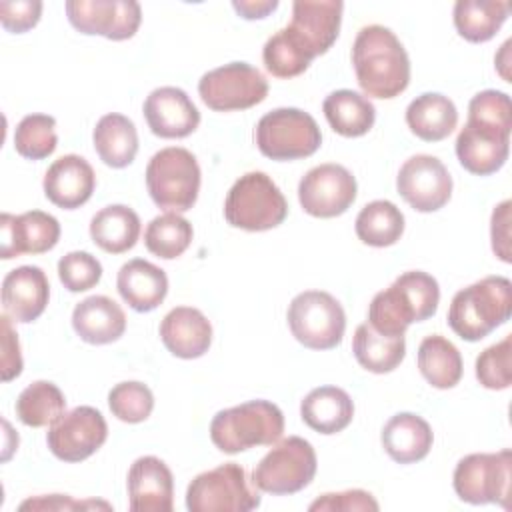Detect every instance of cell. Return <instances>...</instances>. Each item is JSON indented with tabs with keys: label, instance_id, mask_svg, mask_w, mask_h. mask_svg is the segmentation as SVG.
<instances>
[{
	"label": "cell",
	"instance_id": "1",
	"mask_svg": "<svg viewBox=\"0 0 512 512\" xmlns=\"http://www.w3.org/2000/svg\"><path fill=\"white\" fill-rule=\"evenodd\" d=\"M512 104L500 90H482L468 104V120L456 138V156L464 170L488 176L500 170L510 152Z\"/></svg>",
	"mask_w": 512,
	"mask_h": 512
},
{
	"label": "cell",
	"instance_id": "2",
	"mask_svg": "<svg viewBox=\"0 0 512 512\" xmlns=\"http://www.w3.org/2000/svg\"><path fill=\"white\" fill-rule=\"evenodd\" d=\"M352 64L366 96L388 100L408 88L410 58L398 36L386 26L360 28L352 44Z\"/></svg>",
	"mask_w": 512,
	"mask_h": 512
},
{
	"label": "cell",
	"instance_id": "3",
	"mask_svg": "<svg viewBox=\"0 0 512 512\" xmlns=\"http://www.w3.org/2000/svg\"><path fill=\"white\" fill-rule=\"evenodd\" d=\"M440 288L434 276L422 270L400 274L386 290L378 292L368 308V324L384 336H404L412 322L436 314Z\"/></svg>",
	"mask_w": 512,
	"mask_h": 512
},
{
	"label": "cell",
	"instance_id": "4",
	"mask_svg": "<svg viewBox=\"0 0 512 512\" xmlns=\"http://www.w3.org/2000/svg\"><path fill=\"white\" fill-rule=\"evenodd\" d=\"M512 284L506 276H486L458 290L448 308V326L466 342H478L508 322Z\"/></svg>",
	"mask_w": 512,
	"mask_h": 512
},
{
	"label": "cell",
	"instance_id": "5",
	"mask_svg": "<svg viewBox=\"0 0 512 512\" xmlns=\"http://www.w3.org/2000/svg\"><path fill=\"white\" fill-rule=\"evenodd\" d=\"M284 432L282 410L268 400H250L220 410L210 422V438L224 454H238L254 446H270Z\"/></svg>",
	"mask_w": 512,
	"mask_h": 512
},
{
	"label": "cell",
	"instance_id": "6",
	"mask_svg": "<svg viewBox=\"0 0 512 512\" xmlns=\"http://www.w3.org/2000/svg\"><path fill=\"white\" fill-rule=\"evenodd\" d=\"M288 202L276 182L264 172H246L226 194L224 218L230 226L264 232L284 222Z\"/></svg>",
	"mask_w": 512,
	"mask_h": 512
},
{
	"label": "cell",
	"instance_id": "7",
	"mask_svg": "<svg viewBox=\"0 0 512 512\" xmlns=\"http://www.w3.org/2000/svg\"><path fill=\"white\" fill-rule=\"evenodd\" d=\"M146 188L158 208L168 212L190 210L200 192V166L196 156L178 146L162 148L146 166Z\"/></svg>",
	"mask_w": 512,
	"mask_h": 512
},
{
	"label": "cell",
	"instance_id": "8",
	"mask_svg": "<svg viewBox=\"0 0 512 512\" xmlns=\"http://www.w3.org/2000/svg\"><path fill=\"white\" fill-rule=\"evenodd\" d=\"M258 506L260 494L252 488L246 470L236 462L198 474L186 490V508L190 512H248Z\"/></svg>",
	"mask_w": 512,
	"mask_h": 512
},
{
	"label": "cell",
	"instance_id": "9",
	"mask_svg": "<svg viewBox=\"0 0 512 512\" xmlns=\"http://www.w3.org/2000/svg\"><path fill=\"white\" fill-rule=\"evenodd\" d=\"M258 150L272 160H298L312 156L322 134L316 120L300 108H276L256 124Z\"/></svg>",
	"mask_w": 512,
	"mask_h": 512
},
{
	"label": "cell",
	"instance_id": "10",
	"mask_svg": "<svg viewBox=\"0 0 512 512\" xmlns=\"http://www.w3.org/2000/svg\"><path fill=\"white\" fill-rule=\"evenodd\" d=\"M292 336L310 350H330L342 342L346 314L340 302L324 290H306L288 306Z\"/></svg>",
	"mask_w": 512,
	"mask_h": 512
},
{
	"label": "cell",
	"instance_id": "11",
	"mask_svg": "<svg viewBox=\"0 0 512 512\" xmlns=\"http://www.w3.org/2000/svg\"><path fill=\"white\" fill-rule=\"evenodd\" d=\"M316 452L300 436L280 440L254 468L252 484L268 494L284 496L306 488L316 476Z\"/></svg>",
	"mask_w": 512,
	"mask_h": 512
},
{
	"label": "cell",
	"instance_id": "12",
	"mask_svg": "<svg viewBox=\"0 0 512 512\" xmlns=\"http://www.w3.org/2000/svg\"><path fill=\"white\" fill-rule=\"evenodd\" d=\"M512 452H480L464 456L452 476L454 492L468 504H500L510 508Z\"/></svg>",
	"mask_w": 512,
	"mask_h": 512
},
{
	"label": "cell",
	"instance_id": "13",
	"mask_svg": "<svg viewBox=\"0 0 512 512\" xmlns=\"http://www.w3.org/2000/svg\"><path fill=\"white\" fill-rule=\"evenodd\" d=\"M198 94L210 110H246L268 96V82L248 62H230L206 72L198 82Z\"/></svg>",
	"mask_w": 512,
	"mask_h": 512
},
{
	"label": "cell",
	"instance_id": "14",
	"mask_svg": "<svg viewBox=\"0 0 512 512\" xmlns=\"http://www.w3.org/2000/svg\"><path fill=\"white\" fill-rule=\"evenodd\" d=\"M356 178L342 164H320L308 170L298 184V200L314 218L344 214L356 200Z\"/></svg>",
	"mask_w": 512,
	"mask_h": 512
},
{
	"label": "cell",
	"instance_id": "15",
	"mask_svg": "<svg viewBox=\"0 0 512 512\" xmlns=\"http://www.w3.org/2000/svg\"><path fill=\"white\" fill-rule=\"evenodd\" d=\"M108 438V424L100 410L76 406L64 412L48 430L50 452L64 462H82L92 456Z\"/></svg>",
	"mask_w": 512,
	"mask_h": 512
},
{
	"label": "cell",
	"instance_id": "16",
	"mask_svg": "<svg viewBox=\"0 0 512 512\" xmlns=\"http://www.w3.org/2000/svg\"><path fill=\"white\" fill-rule=\"evenodd\" d=\"M68 22L82 34L108 40H128L142 22V8L134 0H70Z\"/></svg>",
	"mask_w": 512,
	"mask_h": 512
},
{
	"label": "cell",
	"instance_id": "17",
	"mask_svg": "<svg viewBox=\"0 0 512 512\" xmlns=\"http://www.w3.org/2000/svg\"><path fill=\"white\" fill-rule=\"evenodd\" d=\"M396 188L414 210L436 212L452 196V176L436 156L416 154L400 166Z\"/></svg>",
	"mask_w": 512,
	"mask_h": 512
},
{
	"label": "cell",
	"instance_id": "18",
	"mask_svg": "<svg viewBox=\"0 0 512 512\" xmlns=\"http://www.w3.org/2000/svg\"><path fill=\"white\" fill-rule=\"evenodd\" d=\"M344 4L340 0H296L288 36L314 60L326 54L338 38Z\"/></svg>",
	"mask_w": 512,
	"mask_h": 512
},
{
	"label": "cell",
	"instance_id": "19",
	"mask_svg": "<svg viewBox=\"0 0 512 512\" xmlns=\"http://www.w3.org/2000/svg\"><path fill=\"white\" fill-rule=\"evenodd\" d=\"M0 256L10 260L22 254H44L58 244L60 224L58 220L42 210H30L24 214L0 216Z\"/></svg>",
	"mask_w": 512,
	"mask_h": 512
},
{
	"label": "cell",
	"instance_id": "20",
	"mask_svg": "<svg viewBox=\"0 0 512 512\" xmlns=\"http://www.w3.org/2000/svg\"><path fill=\"white\" fill-rule=\"evenodd\" d=\"M144 118L160 138H186L200 124V112L190 96L176 86H160L144 100Z\"/></svg>",
	"mask_w": 512,
	"mask_h": 512
},
{
	"label": "cell",
	"instance_id": "21",
	"mask_svg": "<svg viewBox=\"0 0 512 512\" xmlns=\"http://www.w3.org/2000/svg\"><path fill=\"white\" fill-rule=\"evenodd\" d=\"M128 504L132 512H172L174 480L164 460L140 456L128 470Z\"/></svg>",
	"mask_w": 512,
	"mask_h": 512
},
{
	"label": "cell",
	"instance_id": "22",
	"mask_svg": "<svg viewBox=\"0 0 512 512\" xmlns=\"http://www.w3.org/2000/svg\"><path fill=\"white\" fill-rule=\"evenodd\" d=\"M46 198L64 210H74L86 204L96 186V174L86 158L78 154L60 156L44 174Z\"/></svg>",
	"mask_w": 512,
	"mask_h": 512
},
{
	"label": "cell",
	"instance_id": "23",
	"mask_svg": "<svg viewBox=\"0 0 512 512\" xmlns=\"http://www.w3.org/2000/svg\"><path fill=\"white\" fill-rule=\"evenodd\" d=\"M48 298L50 284L38 266H18L2 280V308L16 322H34L46 310Z\"/></svg>",
	"mask_w": 512,
	"mask_h": 512
},
{
	"label": "cell",
	"instance_id": "24",
	"mask_svg": "<svg viewBox=\"0 0 512 512\" xmlns=\"http://www.w3.org/2000/svg\"><path fill=\"white\" fill-rule=\"evenodd\" d=\"M160 338L170 354L184 360L200 358L212 344V324L198 308L176 306L162 318Z\"/></svg>",
	"mask_w": 512,
	"mask_h": 512
},
{
	"label": "cell",
	"instance_id": "25",
	"mask_svg": "<svg viewBox=\"0 0 512 512\" xmlns=\"http://www.w3.org/2000/svg\"><path fill=\"white\" fill-rule=\"evenodd\" d=\"M116 288L132 310L150 312L164 302L168 294V276L156 264L144 258H134L118 270Z\"/></svg>",
	"mask_w": 512,
	"mask_h": 512
},
{
	"label": "cell",
	"instance_id": "26",
	"mask_svg": "<svg viewBox=\"0 0 512 512\" xmlns=\"http://www.w3.org/2000/svg\"><path fill=\"white\" fill-rule=\"evenodd\" d=\"M72 328L88 344H110L124 334L126 314L108 296H88L74 306Z\"/></svg>",
	"mask_w": 512,
	"mask_h": 512
},
{
	"label": "cell",
	"instance_id": "27",
	"mask_svg": "<svg viewBox=\"0 0 512 512\" xmlns=\"http://www.w3.org/2000/svg\"><path fill=\"white\" fill-rule=\"evenodd\" d=\"M382 446L398 464H412L428 456L434 434L430 424L412 412L394 414L382 428Z\"/></svg>",
	"mask_w": 512,
	"mask_h": 512
},
{
	"label": "cell",
	"instance_id": "28",
	"mask_svg": "<svg viewBox=\"0 0 512 512\" xmlns=\"http://www.w3.org/2000/svg\"><path fill=\"white\" fill-rule=\"evenodd\" d=\"M300 416L312 430L320 434H336L352 422L354 402L348 392L338 386H320L304 396Z\"/></svg>",
	"mask_w": 512,
	"mask_h": 512
},
{
	"label": "cell",
	"instance_id": "29",
	"mask_svg": "<svg viewBox=\"0 0 512 512\" xmlns=\"http://www.w3.org/2000/svg\"><path fill=\"white\" fill-rule=\"evenodd\" d=\"M406 124L420 140L438 142L450 136L456 128L458 110L448 96L438 92H424L408 104Z\"/></svg>",
	"mask_w": 512,
	"mask_h": 512
},
{
	"label": "cell",
	"instance_id": "30",
	"mask_svg": "<svg viewBox=\"0 0 512 512\" xmlns=\"http://www.w3.org/2000/svg\"><path fill=\"white\" fill-rule=\"evenodd\" d=\"M94 150L110 168L132 164L138 152V132L134 122L124 114H104L92 132Z\"/></svg>",
	"mask_w": 512,
	"mask_h": 512
},
{
	"label": "cell",
	"instance_id": "31",
	"mask_svg": "<svg viewBox=\"0 0 512 512\" xmlns=\"http://www.w3.org/2000/svg\"><path fill=\"white\" fill-rule=\"evenodd\" d=\"M140 218L124 204H110L90 220L92 242L108 254H122L138 242Z\"/></svg>",
	"mask_w": 512,
	"mask_h": 512
},
{
	"label": "cell",
	"instance_id": "32",
	"mask_svg": "<svg viewBox=\"0 0 512 512\" xmlns=\"http://www.w3.org/2000/svg\"><path fill=\"white\" fill-rule=\"evenodd\" d=\"M324 116L330 128L346 138L364 136L376 120L374 104L354 90H334L324 98Z\"/></svg>",
	"mask_w": 512,
	"mask_h": 512
},
{
	"label": "cell",
	"instance_id": "33",
	"mask_svg": "<svg viewBox=\"0 0 512 512\" xmlns=\"http://www.w3.org/2000/svg\"><path fill=\"white\" fill-rule=\"evenodd\" d=\"M352 352L362 368L374 374H386L400 366L406 354L404 336L378 334L368 322L360 324L352 338Z\"/></svg>",
	"mask_w": 512,
	"mask_h": 512
},
{
	"label": "cell",
	"instance_id": "34",
	"mask_svg": "<svg viewBox=\"0 0 512 512\" xmlns=\"http://www.w3.org/2000/svg\"><path fill=\"white\" fill-rule=\"evenodd\" d=\"M418 368L434 388H454L462 378V356L448 338L432 334L418 346Z\"/></svg>",
	"mask_w": 512,
	"mask_h": 512
},
{
	"label": "cell",
	"instance_id": "35",
	"mask_svg": "<svg viewBox=\"0 0 512 512\" xmlns=\"http://www.w3.org/2000/svg\"><path fill=\"white\" fill-rule=\"evenodd\" d=\"M510 6L494 0H458L454 4V26L468 42H488L506 22Z\"/></svg>",
	"mask_w": 512,
	"mask_h": 512
},
{
	"label": "cell",
	"instance_id": "36",
	"mask_svg": "<svg viewBox=\"0 0 512 512\" xmlns=\"http://www.w3.org/2000/svg\"><path fill=\"white\" fill-rule=\"evenodd\" d=\"M354 230L368 246H392L404 234V214L390 200H374L358 212Z\"/></svg>",
	"mask_w": 512,
	"mask_h": 512
},
{
	"label": "cell",
	"instance_id": "37",
	"mask_svg": "<svg viewBox=\"0 0 512 512\" xmlns=\"http://www.w3.org/2000/svg\"><path fill=\"white\" fill-rule=\"evenodd\" d=\"M14 408L22 424L30 428H42L52 426L64 414L66 398L56 384L48 380H36L20 392Z\"/></svg>",
	"mask_w": 512,
	"mask_h": 512
},
{
	"label": "cell",
	"instance_id": "38",
	"mask_svg": "<svg viewBox=\"0 0 512 512\" xmlns=\"http://www.w3.org/2000/svg\"><path fill=\"white\" fill-rule=\"evenodd\" d=\"M194 236L192 224L178 212H166L152 218L144 232V244L150 254L172 260L186 252Z\"/></svg>",
	"mask_w": 512,
	"mask_h": 512
},
{
	"label": "cell",
	"instance_id": "39",
	"mask_svg": "<svg viewBox=\"0 0 512 512\" xmlns=\"http://www.w3.org/2000/svg\"><path fill=\"white\" fill-rule=\"evenodd\" d=\"M58 146L56 120L48 114L24 116L14 132V148L28 160L48 158Z\"/></svg>",
	"mask_w": 512,
	"mask_h": 512
},
{
	"label": "cell",
	"instance_id": "40",
	"mask_svg": "<svg viewBox=\"0 0 512 512\" xmlns=\"http://www.w3.org/2000/svg\"><path fill=\"white\" fill-rule=\"evenodd\" d=\"M262 60L266 70L276 78L300 76L312 62V58L288 36L284 28L266 40Z\"/></svg>",
	"mask_w": 512,
	"mask_h": 512
},
{
	"label": "cell",
	"instance_id": "41",
	"mask_svg": "<svg viewBox=\"0 0 512 512\" xmlns=\"http://www.w3.org/2000/svg\"><path fill=\"white\" fill-rule=\"evenodd\" d=\"M108 406L110 412L128 424L144 422L154 408L152 390L136 380L120 382L108 392Z\"/></svg>",
	"mask_w": 512,
	"mask_h": 512
},
{
	"label": "cell",
	"instance_id": "42",
	"mask_svg": "<svg viewBox=\"0 0 512 512\" xmlns=\"http://www.w3.org/2000/svg\"><path fill=\"white\" fill-rule=\"evenodd\" d=\"M476 378L488 390H506L512 384V336L510 334L478 354Z\"/></svg>",
	"mask_w": 512,
	"mask_h": 512
},
{
	"label": "cell",
	"instance_id": "43",
	"mask_svg": "<svg viewBox=\"0 0 512 512\" xmlns=\"http://www.w3.org/2000/svg\"><path fill=\"white\" fill-rule=\"evenodd\" d=\"M58 278L70 292H86L100 282L102 264L90 252H68L58 260Z\"/></svg>",
	"mask_w": 512,
	"mask_h": 512
},
{
	"label": "cell",
	"instance_id": "44",
	"mask_svg": "<svg viewBox=\"0 0 512 512\" xmlns=\"http://www.w3.org/2000/svg\"><path fill=\"white\" fill-rule=\"evenodd\" d=\"M380 506L374 500V496L366 490L354 488V490H344V492H328L322 494L320 498H316L308 510L310 512H318V510H326V512H352V510H372L376 512Z\"/></svg>",
	"mask_w": 512,
	"mask_h": 512
},
{
	"label": "cell",
	"instance_id": "45",
	"mask_svg": "<svg viewBox=\"0 0 512 512\" xmlns=\"http://www.w3.org/2000/svg\"><path fill=\"white\" fill-rule=\"evenodd\" d=\"M42 14V2L38 0H16L0 4V22L8 32L22 34L34 28Z\"/></svg>",
	"mask_w": 512,
	"mask_h": 512
},
{
	"label": "cell",
	"instance_id": "46",
	"mask_svg": "<svg viewBox=\"0 0 512 512\" xmlns=\"http://www.w3.org/2000/svg\"><path fill=\"white\" fill-rule=\"evenodd\" d=\"M510 200L500 202L490 220V238H492V250L502 262H512L510 256Z\"/></svg>",
	"mask_w": 512,
	"mask_h": 512
},
{
	"label": "cell",
	"instance_id": "47",
	"mask_svg": "<svg viewBox=\"0 0 512 512\" xmlns=\"http://www.w3.org/2000/svg\"><path fill=\"white\" fill-rule=\"evenodd\" d=\"M2 380L10 382L22 372V354L18 334L12 328L10 316H2Z\"/></svg>",
	"mask_w": 512,
	"mask_h": 512
},
{
	"label": "cell",
	"instance_id": "48",
	"mask_svg": "<svg viewBox=\"0 0 512 512\" xmlns=\"http://www.w3.org/2000/svg\"><path fill=\"white\" fill-rule=\"evenodd\" d=\"M20 510H90V508H104L110 510L112 506L108 502H100V500H72L70 496H62V494H50V496H36V498H28L24 500L20 506Z\"/></svg>",
	"mask_w": 512,
	"mask_h": 512
},
{
	"label": "cell",
	"instance_id": "49",
	"mask_svg": "<svg viewBox=\"0 0 512 512\" xmlns=\"http://www.w3.org/2000/svg\"><path fill=\"white\" fill-rule=\"evenodd\" d=\"M234 10L246 18V20H256V18H266L270 12L278 8V0H234L232 2Z\"/></svg>",
	"mask_w": 512,
	"mask_h": 512
}]
</instances>
